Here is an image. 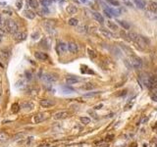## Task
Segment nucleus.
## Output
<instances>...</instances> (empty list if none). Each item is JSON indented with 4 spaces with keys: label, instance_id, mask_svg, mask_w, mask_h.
I'll return each instance as SVG.
<instances>
[{
    "label": "nucleus",
    "instance_id": "e433bc0d",
    "mask_svg": "<svg viewBox=\"0 0 157 147\" xmlns=\"http://www.w3.org/2000/svg\"><path fill=\"white\" fill-rule=\"evenodd\" d=\"M24 136H25L24 133H19V134L14 135V137H13V140H20V139L24 138Z\"/></svg>",
    "mask_w": 157,
    "mask_h": 147
},
{
    "label": "nucleus",
    "instance_id": "6e6552de",
    "mask_svg": "<svg viewBox=\"0 0 157 147\" xmlns=\"http://www.w3.org/2000/svg\"><path fill=\"white\" fill-rule=\"evenodd\" d=\"M69 116H70L69 112H67V111H60V112L55 113L54 116H53V118L55 119V120H63V119L68 118Z\"/></svg>",
    "mask_w": 157,
    "mask_h": 147
},
{
    "label": "nucleus",
    "instance_id": "b1692460",
    "mask_svg": "<svg viewBox=\"0 0 157 147\" xmlns=\"http://www.w3.org/2000/svg\"><path fill=\"white\" fill-rule=\"evenodd\" d=\"M120 47H121L122 50H123V51H124L126 54H128V55H131V56H132V53H133V51H132V49L130 48V47H128L127 45L123 44V43H121V44H120Z\"/></svg>",
    "mask_w": 157,
    "mask_h": 147
},
{
    "label": "nucleus",
    "instance_id": "4c0bfd02",
    "mask_svg": "<svg viewBox=\"0 0 157 147\" xmlns=\"http://www.w3.org/2000/svg\"><path fill=\"white\" fill-rule=\"evenodd\" d=\"M16 7L18 10H21L22 7H23V0H18L16 3Z\"/></svg>",
    "mask_w": 157,
    "mask_h": 147
},
{
    "label": "nucleus",
    "instance_id": "c03bdc74",
    "mask_svg": "<svg viewBox=\"0 0 157 147\" xmlns=\"http://www.w3.org/2000/svg\"><path fill=\"white\" fill-rule=\"evenodd\" d=\"M124 2H125L126 4L128 5L129 7H132V6H133V3H132L131 1H129V0H124Z\"/></svg>",
    "mask_w": 157,
    "mask_h": 147
},
{
    "label": "nucleus",
    "instance_id": "2eb2a0df",
    "mask_svg": "<svg viewBox=\"0 0 157 147\" xmlns=\"http://www.w3.org/2000/svg\"><path fill=\"white\" fill-rule=\"evenodd\" d=\"M23 14H24V16L26 17V18H28V19H30V20H33L36 16V13L33 12V11H32V10H28V9L25 10Z\"/></svg>",
    "mask_w": 157,
    "mask_h": 147
},
{
    "label": "nucleus",
    "instance_id": "58836bf2",
    "mask_svg": "<svg viewBox=\"0 0 157 147\" xmlns=\"http://www.w3.org/2000/svg\"><path fill=\"white\" fill-rule=\"evenodd\" d=\"M107 2H108L109 4L113 5V6H119V2L117 0H108Z\"/></svg>",
    "mask_w": 157,
    "mask_h": 147
},
{
    "label": "nucleus",
    "instance_id": "c85d7f7f",
    "mask_svg": "<svg viewBox=\"0 0 157 147\" xmlns=\"http://www.w3.org/2000/svg\"><path fill=\"white\" fill-rule=\"evenodd\" d=\"M99 93H100V91H92V92H88V93L84 94V97H85V98L93 97V96H95V95H98Z\"/></svg>",
    "mask_w": 157,
    "mask_h": 147
},
{
    "label": "nucleus",
    "instance_id": "a19ab883",
    "mask_svg": "<svg viewBox=\"0 0 157 147\" xmlns=\"http://www.w3.org/2000/svg\"><path fill=\"white\" fill-rule=\"evenodd\" d=\"M113 138H114V134H108L107 136H106L105 140H106V141H111Z\"/></svg>",
    "mask_w": 157,
    "mask_h": 147
},
{
    "label": "nucleus",
    "instance_id": "4be33fe9",
    "mask_svg": "<svg viewBox=\"0 0 157 147\" xmlns=\"http://www.w3.org/2000/svg\"><path fill=\"white\" fill-rule=\"evenodd\" d=\"M99 32H100V33L104 37H107V38H112V37H113V33H110V32H109V30H107V29H103V28L99 29Z\"/></svg>",
    "mask_w": 157,
    "mask_h": 147
},
{
    "label": "nucleus",
    "instance_id": "f3484780",
    "mask_svg": "<svg viewBox=\"0 0 157 147\" xmlns=\"http://www.w3.org/2000/svg\"><path fill=\"white\" fill-rule=\"evenodd\" d=\"M21 108L24 109V110H27V111H32V109L34 108V104L32 102H24V103H22Z\"/></svg>",
    "mask_w": 157,
    "mask_h": 147
},
{
    "label": "nucleus",
    "instance_id": "de8ad7c7",
    "mask_svg": "<svg viewBox=\"0 0 157 147\" xmlns=\"http://www.w3.org/2000/svg\"><path fill=\"white\" fill-rule=\"evenodd\" d=\"M151 98H152V100H154V101H156V102H157V96H156V95L152 94V95H151Z\"/></svg>",
    "mask_w": 157,
    "mask_h": 147
},
{
    "label": "nucleus",
    "instance_id": "9b49d317",
    "mask_svg": "<svg viewBox=\"0 0 157 147\" xmlns=\"http://www.w3.org/2000/svg\"><path fill=\"white\" fill-rule=\"evenodd\" d=\"M46 120V116L43 113H39V114H36L33 118V123L34 124H39L41 122H44Z\"/></svg>",
    "mask_w": 157,
    "mask_h": 147
},
{
    "label": "nucleus",
    "instance_id": "ea45409f",
    "mask_svg": "<svg viewBox=\"0 0 157 147\" xmlns=\"http://www.w3.org/2000/svg\"><path fill=\"white\" fill-rule=\"evenodd\" d=\"M40 36L39 35V33H37V32H36V33H33L32 34V38L33 39V40H36V39H38V37Z\"/></svg>",
    "mask_w": 157,
    "mask_h": 147
},
{
    "label": "nucleus",
    "instance_id": "5701e85b",
    "mask_svg": "<svg viewBox=\"0 0 157 147\" xmlns=\"http://www.w3.org/2000/svg\"><path fill=\"white\" fill-rule=\"evenodd\" d=\"M27 5H28V7L37 9L38 8V1L37 0H27Z\"/></svg>",
    "mask_w": 157,
    "mask_h": 147
},
{
    "label": "nucleus",
    "instance_id": "6ab92c4d",
    "mask_svg": "<svg viewBox=\"0 0 157 147\" xmlns=\"http://www.w3.org/2000/svg\"><path fill=\"white\" fill-rule=\"evenodd\" d=\"M148 8L152 13L156 14L157 13V2H155V1H149Z\"/></svg>",
    "mask_w": 157,
    "mask_h": 147
},
{
    "label": "nucleus",
    "instance_id": "412c9836",
    "mask_svg": "<svg viewBox=\"0 0 157 147\" xmlns=\"http://www.w3.org/2000/svg\"><path fill=\"white\" fill-rule=\"evenodd\" d=\"M0 56L3 58V59H5V60H8L9 56H10V50L7 48L2 49L0 51Z\"/></svg>",
    "mask_w": 157,
    "mask_h": 147
},
{
    "label": "nucleus",
    "instance_id": "603ef678",
    "mask_svg": "<svg viewBox=\"0 0 157 147\" xmlns=\"http://www.w3.org/2000/svg\"><path fill=\"white\" fill-rule=\"evenodd\" d=\"M2 24V19H1V16H0V24Z\"/></svg>",
    "mask_w": 157,
    "mask_h": 147
},
{
    "label": "nucleus",
    "instance_id": "aec40b11",
    "mask_svg": "<svg viewBox=\"0 0 157 147\" xmlns=\"http://www.w3.org/2000/svg\"><path fill=\"white\" fill-rule=\"evenodd\" d=\"M107 27H108L109 29H111L113 32H117L118 30V24H115V22H112V21H107Z\"/></svg>",
    "mask_w": 157,
    "mask_h": 147
},
{
    "label": "nucleus",
    "instance_id": "ddd939ff",
    "mask_svg": "<svg viewBox=\"0 0 157 147\" xmlns=\"http://www.w3.org/2000/svg\"><path fill=\"white\" fill-rule=\"evenodd\" d=\"M67 45H68V50L71 52V53H74V54L78 53V51H79V46H78L77 43H75V42H69Z\"/></svg>",
    "mask_w": 157,
    "mask_h": 147
},
{
    "label": "nucleus",
    "instance_id": "0eeeda50",
    "mask_svg": "<svg viewBox=\"0 0 157 147\" xmlns=\"http://www.w3.org/2000/svg\"><path fill=\"white\" fill-rule=\"evenodd\" d=\"M43 27H44L45 30L49 33H55V27H54V24L51 23V21H45L44 24H43Z\"/></svg>",
    "mask_w": 157,
    "mask_h": 147
},
{
    "label": "nucleus",
    "instance_id": "20e7f679",
    "mask_svg": "<svg viewBox=\"0 0 157 147\" xmlns=\"http://www.w3.org/2000/svg\"><path fill=\"white\" fill-rule=\"evenodd\" d=\"M68 50V45L66 44L63 41H59L56 45V52L58 55H62L67 52Z\"/></svg>",
    "mask_w": 157,
    "mask_h": 147
},
{
    "label": "nucleus",
    "instance_id": "09e8293b",
    "mask_svg": "<svg viewBox=\"0 0 157 147\" xmlns=\"http://www.w3.org/2000/svg\"><path fill=\"white\" fill-rule=\"evenodd\" d=\"M101 142H102V141H96V142H95V144H96V145H98V144H101Z\"/></svg>",
    "mask_w": 157,
    "mask_h": 147
},
{
    "label": "nucleus",
    "instance_id": "393cba45",
    "mask_svg": "<svg viewBox=\"0 0 157 147\" xmlns=\"http://www.w3.org/2000/svg\"><path fill=\"white\" fill-rule=\"evenodd\" d=\"M40 46H42V47H44L46 49L50 48V40H49L48 38H43L40 41Z\"/></svg>",
    "mask_w": 157,
    "mask_h": 147
},
{
    "label": "nucleus",
    "instance_id": "a211bd4d",
    "mask_svg": "<svg viewBox=\"0 0 157 147\" xmlns=\"http://www.w3.org/2000/svg\"><path fill=\"white\" fill-rule=\"evenodd\" d=\"M133 3H135V5L137 6L138 9H145V7H146V3H145L144 0H133Z\"/></svg>",
    "mask_w": 157,
    "mask_h": 147
},
{
    "label": "nucleus",
    "instance_id": "f257e3e1",
    "mask_svg": "<svg viewBox=\"0 0 157 147\" xmlns=\"http://www.w3.org/2000/svg\"><path fill=\"white\" fill-rule=\"evenodd\" d=\"M139 79L142 82V84H144L147 88H154L157 85V78L154 76H149L147 74H141Z\"/></svg>",
    "mask_w": 157,
    "mask_h": 147
},
{
    "label": "nucleus",
    "instance_id": "2f4dec72",
    "mask_svg": "<svg viewBox=\"0 0 157 147\" xmlns=\"http://www.w3.org/2000/svg\"><path fill=\"white\" fill-rule=\"evenodd\" d=\"M77 30H78L79 33H86V30H88V27L85 26V24H81V26H79V27H78Z\"/></svg>",
    "mask_w": 157,
    "mask_h": 147
},
{
    "label": "nucleus",
    "instance_id": "f03ea898",
    "mask_svg": "<svg viewBox=\"0 0 157 147\" xmlns=\"http://www.w3.org/2000/svg\"><path fill=\"white\" fill-rule=\"evenodd\" d=\"M5 29L7 30V33L15 34L18 32L19 28H18V24H16L15 21L11 20V19H7L5 21Z\"/></svg>",
    "mask_w": 157,
    "mask_h": 147
},
{
    "label": "nucleus",
    "instance_id": "473e14b6",
    "mask_svg": "<svg viewBox=\"0 0 157 147\" xmlns=\"http://www.w3.org/2000/svg\"><path fill=\"white\" fill-rule=\"evenodd\" d=\"M40 3L44 8H46V7H48V6L52 4V0H41Z\"/></svg>",
    "mask_w": 157,
    "mask_h": 147
},
{
    "label": "nucleus",
    "instance_id": "1a4fd4ad",
    "mask_svg": "<svg viewBox=\"0 0 157 147\" xmlns=\"http://www.w3.org/2000/svg\"><path fill=\"white\" fill-rule=\"evenodd\" d=\"M55 105V102L51 99H42L40 100V106L43 108H50Z\"/></svg>",
    "mask_w": 157,
    "mask_h": 147
},
{
    "label": "nucleus",
    "instance_id": "72a5a7b5",
    "mask_svg": "<svg viewBox=\"0 0 157 147\" xmlns=\"http://www.w3.org/2000/svg\"><path fill=\"white\" fill-rule=\"evenodd\" d=\"M80 121H81V123L83 125H89V123H90V119L89 117H81Z\"/></svg>",
    "mask_w": 157,
    "mask_h": 147
},
{
    "label": "nucleus",
    "instance_id": "79ce46f5",
    "mask_svg": "<svg viewBox=\"0 0 157 147\" xmlns=\"http://www.w3.org/2000/svg\"><path fill=\"white\" fill-rule=\"evenodd\" d=\"M25 75H26V77H27V79H28V81H30V79H32V74L30 73V72H26V74H25Z\"/></svg>",
    "mask_w": 157,
    "mask_h": 147
},
{
    "label": "nucleus",
    "instance_id": "423d86ee",
    "mask_svg": "<svg viewBox=\"0 0 157 147\" xmlns=\"http://www.w3.org/2000/svg\"><path fill=\"white\" fill-rule=\"evenodd\" d=\"M13 38H14V40L17 41V42H22V41H24L27 39V36H28V34L27 33H25V32H17L15 34H13Z\"/></svg>",
    "mask_w": 157,
    "mask_h": 147
},
{
    "label": "nucleus",
    "instance_id": "dca6fc26",
    "mask_svg": "<svg viewBox=\"0 0 157 147\" xmlns=\"http://www.w3.org/2000/svg\"><path fill=\"white\" fill-rule=\"evenodd\" d=\"M66 11H67V13H68L69 15H74V14H76V13L78 12V8H77L76 5L70 4V5L67 6Z\"/></svg>",
    "mask_w": 157,
    "mask_h": 147
},
{
    "label": "nucleus",
    "instance_id": "4468645a",
    "mask_svg": "<svg viewBox=\"0 0 157 147\" xmlns=\"http://www.w3.org/2000/svg\"><path fill=\"white\" fill-rule=\"evenodd\" d=\"M92 17H93V19L96 21V22H98V23H99L100 24H104V18H103V16L101 15L100 13L92 12Z\"/></svg>",
    "mask_w": 157,
    "mask_h": 147
},
{
    "label": "nucleus",
    "instance_id": "c756f323",
    "mask_svg": "<svg viewBox=\"0 0 157 147\" xmlns=\"http://www.w3.org/2000/svg\"><path fill=\"white\" fill-rule=\"evenodd\" d=\"M9 139L8 135L5 132H0V142H6Z\"/></svg>",
    "mask_w": 157,
    "mask_h": 147
},
{
    "label": "nucleus",
    "instance_id": "a878e982",
    "mask_svg": "<svg viewBox=\"0 0 157 147\" xmlns=\"http://www.w3.org/2000/svg\"><path fill=\"white\" fill-rule=\"evenodd\" d=\"M118 23L121 24L124 29H130V28H131V24L126 21H118Z\"/></svg>",
    "mask_w": 157,
    "mask_h": 147
},
{
    "label": "nucleus",
    "instance_id": "7c9ffc66",
    "mask_svg": "<svg viewBox=\"0 0 157 147\" xmlns=\"http://www.w3.org/2000/svg\"><path fill=\"white\" fill-rule=\"evenodd\" d=\"M20 109H21L20 105H19L18 103H14V104L12 105V109H11V110H12L13 113H15V114H16V113H18V112L20 111Z\"/></svg>",
    "mask_w": 157,
    "mask_h": 147
},
{
    "label": "nucleus",
    "instance_id": "8fccbe9b",
    "mask_svg": "<svg viewBox=\"0 0 157 147\" xmlns=\"http://www.w3.org/2000/svg\"><path fill=\"white\" fill-rule=\"evenodd\" d=\"M0 5H6L5 2H0Z\"/></svg>",
    "mask_w": 157,
    "mask_h": 147
},
{
    "label": "nucleus",
    "instance_id": "a18cd8bd",
    "mask_svg": "<svg viewBox=\"0 0 157 147\" xmlns=\"http://www.w3.org/2000/svg\"><path fill=\"white\" fill-rule=\"evenodd\" d=\"M3 13L7 14V15H12V11H11V10H4Z\"/></svg>",
    "mask_w": 157,
    "mask_h": 147
},
{
    "label": "nucleus",
    "instance_id": "cd10ccee",
    "mask_svg": "<svg viewBox=\"0 0 157 147\" xmlns=\"http://www.w3.org/2000/svg\"><path fill=\"white\" fill-rule=\"evenodd\" d=\"M95 87V85L93 83H85V85L82 86V89H85V90H91Z\"/></svg>",
    "mask_w": 157,
    "mask_h": 147
},
{
    "label": "nucleus",
    "instance_id": "f8f14e48",
    "mask_svg": "<svg viewBox=\"0 0 157 147\" xmlns=\"http://www.w3.org/2000/svg\"><path fill=\"white\" fill-rule=\"evenodd\" d=\"M34 57L39 60V61H46L48 60V55L46 53H43V52H39V51H36L34 53Z\"/></svg>",
    "mask_w": 157,
    "mask_h": 147
},
{
    "label": "nucleus",
    "instance_id": "9d476101",
    "mask_svg": "<svg viewBox=\"0 0 157 147\" xmlns=\"http://www.w3.org/2000/svg\"><path fill=\"white\" fill-rule=\"evenodd\" d=\"M80 82H81V78L76 77V76H69V77L66 78L67 84H75V83H78Z\"/></svg>",
    "mask_w": 157,
    "mask_h": 147
},
{
    "label": "nucleus",
    "instance_id": "39448f33",
    "mask_svg": "<svg viewBox=\"0 0 157 147\" xmlns=\"http://www.w3.org/2000/svg\"><path fill=\"white\" fill-rule=\"evenodd\" d=\"M43 81L46 82L47 83H53V82H57V79H58V76H56L55 74H51V73H47V74H44L43 75Z\"/></svg>",
    "mask_w": 157,
    "mask_h": 147
},
{
    "label": "nucleus",
    "instance_id": "37998d69",
    "mask_svg": "<svg viewBox=\"0 0 157 147\" xmlns=\"http://www.w3.org/2000/svg\"><path fill=\"white\" fill-rule=\"evenodd\" d=\"M5 33H7V30H6V29H5V28L0 29V34H1V35H3V34H5Z\"/></svg>",
    "mask_w": 157,
    "mask_h": 147
},
{
    "label": "nucleus",
    "instance_id": "c9c22d12",
    "mask_svg": "<svg viewBox=\"0 0 157 147\" xmlns=\"http://www.w3.org/2000/svg\"><path fill=\"white\" fill-rule=\"evenodd\" d=\"M124 63H125L126 67L128 68L129 70H132L133 69V66H132V64H131V62H130L129 58H127V59H125V61H124Z\"/></svg>",
    "mask_w": 157,
    "mask_h": 147
},
{
    "label": "nucleus",
    "instance_id": "7ed1b4c3",
    "mask_svg": "<svg viewBox=\"0 0 157 147\" xmlns=\"http://www.w3.org/2000/svg\"><path fill=\"white\" fill-rule=\"evenodd\" d=\"M129 60L131 62V64L133 66V69H141V66H142V62L138 57L136 56H131L129 57Z\"/></svg>",
    "mask_w": 157,
    "mask_h": 147
},
{
    "label": "nucleus",
    "instance_id": "bb28decb",
    "mask_svg": "<svg viewBox=\"0 0 157 147\" xmlns=\"http://www.w3.org/2000/svg\"><path fill=\"white\" fill-rule=\"evenodd\" d=\"M68 24H70V26H72V27H76V26L79 24V21H78V19H76V18H71V19L68 21Z\"/></svg>",
    "mask_w": 157,
    "mask_h": 147
},
{
    "label": "nucleus",
    "instance_id": "3c124183",
    "mask_svg": "<svg viewBox=\"0 0 157 147\" xmlns=\"http://www.w3.org/2000/svg\"><path fill=\"white\" fill-rule=\"evenodd\" d=\"M1 41H2V35L0 34V43H1Z\"/></svg>",
    "mask_w": 157,
    "mask_h": 147
},
{
    "label": "nucleus",
    "instance_id": "f704fd0d",
    "mask_svg": "<svg viewBox=\"0 0 157 147\" xmlns=\"http://www.w3.org/2000/svg\"><path fill=\"white\" fill-rule=\"evenodd\" d=\"M88 53H89V57L91 58V59H94V58L96 57V53H95V51L92 50V49H88Z\"/></svg>",
    "mask_w": 157,
    "mask_h": 147
},
{
    "label": "nucleus",
    "instance_id": "864d4df0",
    "mask_svg": "<svg viewBox=\"0 0 157 147\" xmlns=\"http://www.w3.org/2000/svg\"><path fill=\"white\" fill-rule=\"evenodd\" d=\"M82 2H84V3H85V2H86V0H81Z\"/></svg>",
    "mask_w": 157,
    "mask_h": 147
},
{
    "label": "nucleus",
    "instance_id": "49530a36",
    "mask_svg": "<svg viewBox=\"0 0 157 147\" xmlns=\"http://www.w3.org/2000/svg\"><path fill=\"white\" fill-rule=\"evenodd\" d=\"M102 107H103V104H99V105H97V106L94 107V109H95V110H98V109H101Z\"/></svg>",
    "mask_w": 157,
    "mask_h": 147
}]
</instances>
